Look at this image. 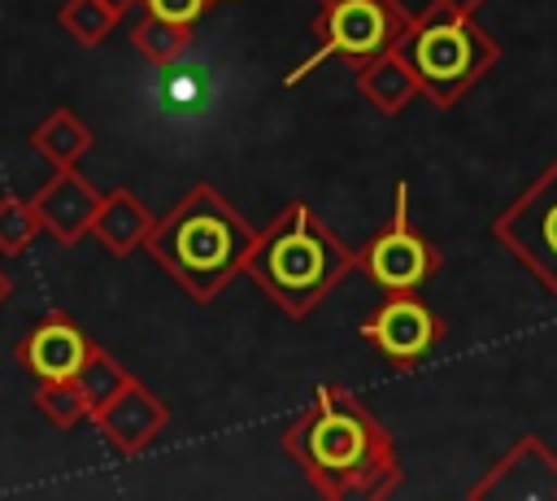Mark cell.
Returning <instances> with one entry per match:
<instances>
[{
    "instance_id": "cell-1",
    "label": "cell",
    "mask_w": 557,
    "mask_h": 501,
    "mask_svg": "<svg viewBox=\"0 0 557 501\" xmlns=\"http://www.w3.org/2000/svg\"><path fill=\"white\" fill-rule=\"evenodd\" d=\"M283 453L305 471L318 497L374 501L400 484V453L374 410L339 388L322 383L309 410L283 431Z\"/></svg>"
},
{
    "instance_id": "cell-4",
    "label": "cell",
    "mask_w": 557,
    "mask_h": 501,
    "mask_svg": "<svg viewBox=\"0 0 557 501\" xmlns=\"http://www.w3.org/2000/svg\"><path fill=\"white\" fill-rule=\"evenodd\" d=\"M396 48L413 65L422 96L435 109H453L496 65V39L466 9H440L413 22Z\"/></svg>"
},
{
    "instance_id": "cell-7",
    "label": "cell",
    "mask_w": 557,
    "mask_h": 501,
    "mask_svg": "<svg viewBox=\"0 0 557 501\" xmlns=\"http://www.w3.org/2000/svg\"><path fill=\"white\" fill-rule=\"evenodd\" d=\"M492 240L557 301V157L513 205L492 218Z\"/></svg>"
},
{
    "instance_id": "cell-10",
    "label": "cell",
    "mask_w": 557,
    "mask_h": 501,
    "mask_svg": "<svg viewBox=\"0 0 557 501\" xmlns=\"http://www.w3.org/2000/svg\"><path fill=\"white\" fill-rule=\"evenodd\" d=\"M91 423L100 427V436L109 440L113 453H122V457H139V453H148V449L165 436V427H170V410H165V401H161L148 383L131 379L109 405H100V410L91 414Z\"/></svg>"
},
{
    "instance_id": "cell-23",
    "label": "cell",
    "mask_w": 557,
    "mask_h": 501,
    "mask_svg": "<svg viewBox=\"0 0 557 501\" xmlns=\"http://www.w3.org/2000/svg\"><path fill=\"white\" fill-rule=\"evenodd\" d=\"M13 296V279H9V270L0 266V309H4V301Z\"/></svg>"
},
{
    "instance_id": "cell-11",
    "label": "cell",
    "mask_w": 557,
    "mask_h": 501,
    "mask_svg": "<svg viewBox=\"0 0 557 501\" xmlns=\"http://www.w3.org/2000/svg\"><path fill=\"white\" fill-rule=\"evenodd\" d=\"M91 349L96 344L87 340V331L70 314L52 309L30 331H22V340L13 344V362L22 370H30L35 379H74L83 370V362L91 357Z\"/></svg>"
},
{
    "instance_id": "cell-17",
    "label": "cell",
    "mask_w": 557,
    "mask_h": 501,
    "mask_svg": "<svg viewBox=\"0 0 557 501\" xmlns=\"http://www.w3.org/2000/svg\"><path fill=\"white\" fill-rule=\"evenodd\" d=\"M57 22H61V30H70L78 44L96 48V44H104V39L117 30L122 9H117L113 0H61Z\"/></svg>"
},
{
    "instance_id": "cell-16",
    "label": "cell",
    "mask_w": 557,
    "mask_h": 501,
    "mask_svg": "<svg viewBox=\"0 0 557 501\" xmlns=\"http://www.w3.org/2000/svg\"><path fill=\"white\" fill-rule=\"evenodd\" d=\"M131 44H135V52H139L148 65L170 70V65H178V61L191 52V44H196V26H183V22L144 13V17L131 26Z\"/></svg>"
},
{
    "instance_id": "cell-3",
    "label": "cell",
    "mask_w": 557,
    "mask_h": 501,
    "mask_svg": "<svg viewBox=\"0 0 557 501\" xmlns=\"http://www.w3.org/2000/svg\"><path fill=\"white\" fill-rule=\"evenodd\" d=\"M352 270L357 253L326 227V218L309 200H287L257 231V244L244 266V274L287 318H309Z\"/></svg>"
},
{
    "instance_id": "cell-19",
    "label": "cell",
    "mask_w": 557,
    "mask_h": 501,
    "mask_svg": "<svg viewBox=\"0 0 557 501\" xmlns=\"http://www.w3.org/2000/svg\"><path fill=\"white\" fill-rule=\"evenodd\" d=\"M39 235H44V222L35 213V200L30 196H17V192H4L0 196V253L4 257H17Z\"/></svg>"
},
{
    "instance_id": "cell-22",
    "label": "cell",
    "mask_w": 557,
    "mask_h": 501,
    "mask_svg": "<svg viewBox=\"0 0 557 501\" xmlns=\"http://www.w3.org/2000/svg\"><path fill=\"white\" fill-rule=\"evenodd\" d=\"M409 22H422V17H431V13H440V9H466V13H474L483 0H392Z\"/></svg>"
},
{
    "instance_id": "cell-6",
    "label": "cell",
    "mask_w": 557,
    "mask_h": 501,
    "mask_svg": "<svg viewBox=\"0 0 557 501\" xmlns=\"http://www.w3.org/2000/svg\"><path fill=\"white\" fill-rule=\"evenodd\" d=\"M440 266H444L440 248L413 222L409 183L396 179V187H392V222L366 240V248L357 253V270H366V279L374 288H383V292H422L440 274Z\"/></svg>"
},
{
    "instance_id": "cell-5",
    "label": "cell",
    "mask_w": 557,
    "mask_h": 501,
    "mask_svg": "<svg viewBox=\"0 0 557 501\" xmlns=\"http://www.w3.org/2000/svg\"><path fill=\"white\" fill-rule=\"evenodd\" d=\"M409 26L413 22L392 0H335V4H318V17L309 26L313 30V52L283 74V87L305 83L331 57H344L357 70V65L383 57L387 48H396Z\"/></svg>"
},
{
    "instance_id": "cell-13",
    "label": "cell",
    "mask_w": 557,
    "mask_h": 501,
    "mask_svg": "<svg viewBox=\"0 0 557 501\" xmlns=\"http://www.w3.org/2000/svg\"><path fill=\"white\" fill-rule=\"evenodd\" d=\"M157 227V213L131 192V187H109L100 192V205H96V218H91V235L113 253V257H131L148 244Z\"/></svg>"
},
{
    "instance_id": "cell-20",
    "label": "cell",
    "mask_w": 557,
    "mask_h": 501,
    "mask_svg": "<svg viewBox=\"0 0 557 501\" xmlns=\"http://www.w3.org/2000/svg\"><path fill=\"white\" fill-rule=\"evenodd\" d=\"M74 379H78V388L87 392V405H91V414H96V410L109 405L135 375H126V370L117 366V357H109L104 349H91V357L83 362V370H78Z\"/></svg>"
},
{
    "instance_id": "cell-14",
    "label": "cell",
    "mask_w": 557,
    "mask_h": 501,
    "mask_svg": "<svg viewBox=\"0 0 557 501\" xmlns=\"http://www.w3.org/2000/svg\"><path fill=\"white\" fill-rule=\"evenodd\" d=\"M357 91L379 109V113H400L422 96V83L413 65L400 57V48H387L383 57L357 65Z\"/></svg>"
},
{
    "instance_id": "cell-24",
    "label": "cell",
    "mask_w": 557,
    "mask_h": 501,
    "mask_svg": "<svg viewBox=\"0 0 557 501\" xmlns=\"http://www.w3.org/2000/svg\"><path fill=\"white\" fill-rule=\"evenodd\" d=\"M113 4H117V9H122V13H126V9H135V4H139V0H113Z\"/></svg>"
},
{
    "instance_id": "cell-9",
    "label": "cell",
    "mask_w": 557,
    "mask_h": 501,
    "mask_svg": "<svg viewBox=\"0 0 557 501\" xmlns=\"http://www.w3.org/2000/svg\"><path fill=\"white\" fill-rule=\"evenodd\" d=\"M474 501H557V453L540 436H522L474 488Z\"/></svg>"
},
{
    "instance_id": "cell-18",
    "label": "cell",
    "mask_w": 557,
    "mask_h": 501,
    "mask_svg": "<svg viewBox=\"0 0 557 501\" xmlns=\"http://www.w3.org/2000/svg\"><path fill=\"white\" fill-rule=\"evenodd\" d=\"M35 410L44 414V423H52L61 431H70L83 418H91V405H87V392L78 388V379H39Z\"/></svg>"
},
{
    "instance_id": "cell-12",
    "label": "cell",
    "mask_w": 557,
    "mask_h": 501,
    "mask_svg": "<svg viewBox=\"0 0 557 501\" xmlns=\"http://www.w3.org/2000/svg\"><path fill=\"white\" fill-rule=\"evenodd\" d=\"M35 213L44 222V235H52L57 244H78L83 235H91V218L100 205V192L74 170H52V179L30 196Z\"/></svg>"
},
{
    "instance_id": "cell-21",
    "label": "cell",
    "mask_w": 557,
    "mask_h": 501,
    "mask_svg": "<svg viewBox=\"0 0 557 501\" xmlns=\"http://www.w3.org/2000/svg\"><path fill=\"white\" fill-rule=\"evenodd\" d=\"M213 4H231V0H139L144 13L170 17V22H183V26H196Z\"/></svg>"
},
{
    "instance_id": "cell-8",
    "label": "cell",
    "mask_w": 557,
    "mask_h": 501,
    "mask_svg": "<svg viewBox=\"0 0 557 501\" xmlns=\"http://www.w3.org/2000/svg\"><path fill=\"white\" fill-rule=\"evenodd\" d=\"M361 340H370L396 370H413L435 353L444 340V318L418 296V292H387L379 309L357 327Z\"/></svg>"
},
{
    "instance_id": "cell-2",
    "label": "cell",
    "mask_w": 557,
    "mask_h": 501,
    "mask_svg": "<svg viewBox=\"0 0 557 501\" xmlns=\"http://www.w3.org/2000/svg\"><path fill=\"white\" fill-rule=\"evenodd\" d=\"M257 227L213 187L191 183L152 227L144 253L200 305H209L235 274H244Z\"/></svg>"
},
{
    "instance_id": "cell-15",
    "label": "cell",
    "mask_w": 557,
    "mask_h": 501,
    "mask_svg": "<svg viewBox=\"0 0 557 501\" xmlns=\"http://www.w3.org/2000/svg\"><path fill=\"white\" fill-rule=\"evenodd\" d=\"M91 144H96V135H91V126L74 113V109H52L44 122H35V131H30V148L52 166V170H74L87 152H91Z\"/></svg>"
}]
</instances>
